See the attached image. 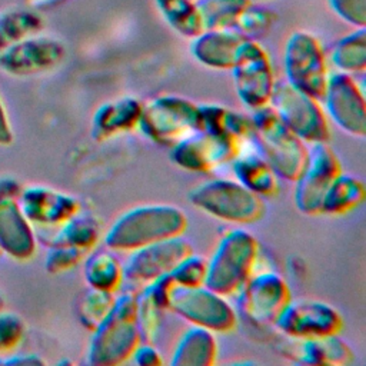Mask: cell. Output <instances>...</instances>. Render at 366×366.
Masks as SVG:
<instances>
[{
  "mask_svg": "<svg viewBox=\"0 0 366 366\" xmlns=\"http://www.w3.org/2000/svg\"><path fill=\"white\" fill-rule=\"evenodd\" d=\"M187 227L186 213L172 204H144L119 216L104 234L113 252H132L144 244L182 236Z\"/></svg>",
  "mask_w": 366,
  "mask_h": 366,
  "instance_id": "obj_1",
  "label": "cell"
},
{
  "mask_svg": "<svg viewBox=\"0 0 366 366\" xmlns=\"http://www.w3.org/2000/svg\"><path fill=\"white\" fill-rule=\"evenodd\" d=\"M140 342L136 319V292L126 290L116 296L109 315L92 332L87 363L96 366L120 365L132 357Z\"/></svg>",
  "mask_w": 366,
  "mask_h": 366,
  "instance_id": "obj_2",
  "label": "cell"
},
{
  "mask_svg": "<svg viewBox=\"0 0 366 366\" xmlns=\"http://www.w3.org/2000/svg\"><path fill=\"white\" fill-rule=\"evenodd\" d=\"M250 119L253 142L259 153L277 177L295 182L306 163L307 147L305 142L280 120L269 104L254 109Z\"/></svg>",
  "mask_w": 366,
  "mask_h": 366,
  "instance_id": "obj_3",
  "label": "cell"
},
{
  "mask_svg": "<svg viewBox=\"0 0 366 366\" xmlns=\"http://www.w3.org/2000/svg\"><path fill=\"white\" fill-rule=\"evenodd\" d=\"M257 256L259 242L252 233L243 229L227 232L207 260L204 286L223 296L237 293L253 273Z\"/></svg>",
  "mask_w": 366,
  "mask_h": 366,
  "instance_id": "obj_4",
  "label": "cell"
},
{
  "mask_svg": "<svg viewBox=\"0 0 366 366\" xmlns=\"http://www.w3.org/2000/svg\"><path fill=\"white\" fill-rule=\"evenodd\" d=\"M189 200L199 210L232 223H253L264 213L262 196L230 179L202 183L190 192Z\"/></svg>",
  "mask_w": 366,
  "mask_h": 366,
  "instance_id": "obj_5",
  "label": "cell"
},
{
  "mask_svg": "<svg viewBox=\"0 0 366 366\" xmlns=\"http://www.w3.org/2000/svg\"><path fill=\"white\" fill-rule=\"evenodd\" d=\"M137 127L147 139L172 147L200 130L199 106L180 96L153 97L143 103Z\"/></svg>",
  "mask_w": 366,
  "mask_h": 366,
  "instance_id": "obj_6",
  "label": "cell"
},
{
  "mask_svg": "<svg viewBox=\"0 0 366 366\" xmlns=\"http://www.w3.org/2000/svg\"><path fill=\"white\" fill-rule=\"evenodd\" d=\"M267 104L305 143H326L329 140V122L319 100L287 80L274 81Z\"/></svg>",
  "mask_w": 366,
  "mask_h": 366,
  "instance_id": "obj_7",
  "label": "cell"
},
{
  "mask_svg": "<svg viewBox=\"0 0 366 366\" xmlns=\"http://www.w3.org/2000/svg\"><path fill=\"white\" fill-rule=\"evenodd\" d=\"M167 310L179 315L193 326L204 327L213 333H226L234 329L237 315L226 296L200 286L172 285L166 299Z\"/></svg>",
  "mask_w": 366,
  "mask_h": 366,
  "instance_id": "obj_8",
  "label": "cell"
},
{
  "mask_svg": "<svg viewBox=\"0 0 366 366\" xmlns=\"http://www.w3.org/2000/svg\"><path fill=\"white\" fill-rule=\"evenodd\" d=\"M283 63L290 84L317 100L323 99L330 73L322 43L315 34L293 31L285 46Z\"/></svg>",
  "mask_w": 366,
  "mask_h": 366,
  "instance_id": "obj_9",
  "label": "cell"
},
{
  "mask_svg": "<svg viewBox=\"0 0 366 366\" xmlns=\"http://www.w3.org/2000/svg\"><path fill=\"white\" fill-rule=\"evenodd\" d=\"M230 70L236 94L244 106L254 110L269 103L276 80L270 57L260 43L246 39Z\"/></svg>",
  "mask_w": 366,
  "mask_h": 366,
  "instance_id": "obj_10",
  "label": "cell"
},
{
  "mask_svg": "<svg viewBox=\"0 0 366 366\" xmlns=\"http://www.w3.org/2000/svg\"><path fill=\"white\" fill-rule=\"evenodd\" d=\"M192 246L180 236L157 240L129 252L123 264V283L133 292L167 274L182 259L192 253Z\"/></svg>",
  "mask_w": 366,
  "mask_h": 366,
  "instance_id": "obj_11",
  "label": "cell"
},
{
  "mask_svg": "<svg viewBox=\"0 0 366 366\" xmlns=\"http://www.w3.org/2000/svg\"><path fill=\"white\" fill-rule=\"evenodd\" d=\"M342 172L335 152L326 143H312L306 163L295 180V204L307 216L322 213V202L333 179Z\"/></svg>",
  "mask_w": 366,
  "mask_h": 366,
  "instance_id": "obj_12",
  "label": "cell"
},
{
  "mask_svg": "<svg viewBox=\"0 0 366 366\" xmlns=\"http://www.w3.org/2000/svg\"><path fill=\"white\" fill-rule=\"evenodd\" d=\"M286 280L274 272L252 273L237 292L240 313L253 323H274L279 313L290 300Z\"/></svg>",
  "mask_w": 366,
  "mask_h": 366,
  "instance_id": "obj_13",
  "label": "cell"
},
{
  "mask_svg": "<svg viewBox=\"0 0 366 366\" xmlns=\"http://www.w3.org/2000/svg\"><path fill=\"white\" fill-rule=\"evenodd\" d=\"M273 325L289 337L305 339L337 335L343 327V320L339 312L327 303L290 299Z\"/></svg>",
  "mask_w": 366,
  "mask_h": 366,
  "instance_id": "obj_14",
  "label": "cell"
},
{
  "mask_svg": "<svg viewBox=\"0 0 366 366\" xmlns=\"http://www.w3.org/2000/svg\"><path fill=\"white\" fill-rule=\"evenodd\" d=\"M237 152L233 140L200 129L173 144L170 159L184 170L206 173L230 163Z\"/></svg>",
  "mask_w": 366,
  "mask_h": 366,
  "instance_id": "obj_15",
  "label": "cell"
},
{
  "mask_svg": "<svg viewBox=\"0 0 366 366\" xmlns=\"http://www.w3.org/2000/svg\"><path fill=\"white\" fill-rule=\"evenodd\" d=\"M332 120L342 130L355 137L366 134V107L363 89L352 74H329L323 99Z\"/></svg>",
  "mask_w": 366,
  "mask_h": 366,
  "instance_id": "obj_16",
  "label": "cell"
},
{
  "mask_svg": "<svg viewBox=\"0 0 366 366\" xmlns=\"http://www.w3.org/2000/svg\"><path fill=\"white\" fill-rule=\"evenodd\" d=\"M17 203L30 223L44 227H56L80 210L76 197L43 186L27 187Z\"/></svg>",
  "mask_w": 366,
  "mask_h": 366,
  "instance_id": "obj_17",
  "label": "cell"
},
{
  "mask_svg": "<svg viewBox=\"0 0 366 366\" xmlns=\"http://www.w3.org/2000/svg\"><path fill=\"white\" fill-rule=\"evenodd\" d=\"M64 57V47L49 37L27 39L11 44L0 56V61L13 73L27 74L53 69Z\"/></svg>",
  "mask_w": 366,
  "mask_h": 366,
  "instance_id": "obj_18",
  "label": "cell"
},
{
  "mask_svg": "<svg viewBox=\"0 0 366 366\" xmlns=\"http://www.w3.org/2000/svg\"><path fill=\"white\" fill-rule=\"evenodd\" d=\"M246 39L232 29H209L192 39V56L206 67L230 70Z\"/></svg>",
  "mask_w": 366,
  "mask_h": 366,
  "instance_id": "obj_19",
  "label": "cell"
},
{
  "mask_svg": "<svg viewBox=\"0 0 366 366\" xmlns=\"http://www.w3.org/2000/svg\"><path fill=\"white\" fill-rule=\"evenodd\" d=\"M143 103L124 96L104 102L96 110L92 120V136L97 142L112 139L137 127Z\"/></svg>",
  "mask_w": 366,
  "mask_h": 366,
  "instance_id": "obj_20",
  "label": "cell"
},
{
  "mask_svg": "<svg viewBox=\"0 0 366 366\" xmlns=\"http://www.w3.org/2000/svg\"><path fill=\"white\" fill-rule=\"evenodd\" d=\"M285 349V356L305 365L345 366L353 362V352L337 335L295 339Z\"/></svg>",
  "mask_w": 366,
  "mask_h": 366,
  "instance_id": "obj_21",
  "label": "cell"
},
{
  "mask_svg": "<svg viewBox=\"0 0 366 366\" xmlns=\"http://www.w3.org/2000/svg\"><path fill=\"white\" fill-rule=\"evenodd\" d=\"M0 249L16 259H27L36 250V237L14 197L0 199Z\"/></svg>",
  "mask_w": 366,
  "mask_h": 366,
  "instance_id": "obj_22",
  "label": "cell"
},
{
  "mask_svg": "<svg viewBox=\"0 0 366 366\" xmlns=\"http://www.w3.org/2000/svg\"><path fill=\"white\" fill-rule=\"evenodd\" d=\"M172 285L169 274H164L136 290V319L142 342H156L163 313L167 310L166 299Z\"/></svg>",
  "mask_w": 366,
  "mask_h": 366,
  "instance_id": "obj_23",
  "label": "cell"
},
{
  "mask_svg": "<svg viewBox=\"0 0 366 366\" xmlns=\"http://www.w3.org/2000/svg\"><path fill=\"white\" fill-rule=\"evenodd\" d=\"M236 180L259 196H273L277 189V174L256 149L254 142L242 144L230 162Z\"/></svg>",
  "mask_w": 366,
  "mask_h": 366,
  "instance_id": "obj_24",
  "label": "cell"
},
{
  "mask_svg": "<svg viewBox=\"0 0 366 366\" xmlns=\"http://www.w3.org/2000/svg\"><path fill=\"white\" fill-rule=\"evenodd\" d=\"M200 129L242 144L253 140L252 119L222 104H200Z\"/></svg>",
  "mask_w": 366,
  "mask_h": 366,
  "instance_id": "obj_25",
  "label": "cell"
},
{
  "mask_svg": "<svg viewBox=\"0 0 366 366\" xmlns=\"http://www.w3.org/2000/svg\"><path fill=\"white\" fill-rule=\"evenodd\" d=\"M217 355L214 333L199 326L187 329L176 343L170 365L173 366H210Z\"/></svg>",
  "mask_w": 366,
  "mask_h": 366,
  "instance_id": "obj_26",
  "label": "cell"
},
{
  "mask_svg": "<svg viewBox=\"0 0 366 366\" xmlns=\"http://www.w3.org/2000/svg\"><path fill=\"white\" fill-rule=\"evenodd\" d=\"M102 226L97 217L80 210L56 226L50 237V246H71L90 252L99 242Z\"/></svg>",
  "mask_w": 366,
  "mask_h": 366,
  "instance_id": "obj_27",
  "label": "cell"
},
{
  "mask_svg": "<svg viewBox=\"0 0 366 366\" xmlns=\"http://www.w3.org/2000/svg\"><path fill=\"white\" fill-rule=\"evenodd\" d=\"M365 199V184L360 179L340 172L325 193L322 213L343 214L357 207Z\"/></svg>",
  "mask_w": 366,
  "mask_h": 366,
  "instance_id": "obj_28",
  "label": "cell"
},
{
  "mask_svg": "<svg viewBox=\"0 0 366 366\" xmlns=\"http://www.w3.org/2000/svg\"><path fill=\"white\" fill-rule=\"evenodd\" d=\"M84 280L89 287L116 292L123 285V263L113 250H96L84 263Z\"/></svg>",
  "mask_w": 366,
  "mask_h": 366,
  "instance_id": "obj_29",
  "label": "cell"
},
{
  "mask_svg": "<svg viewBox=\"0 0 366 366\" xmlns=\"http://www.w3.org/2000/svg\"><path fill=\"white\" fill-rule=\"evenodd\" d=\"M166 23L180 36L194 39L204 27L196 0H154Z\"/></svg>",
  "mask_w": 366,
  "mask_h": 366,
  "instance_id": "obj_30",
  "label": "cell"
},
{
  "mask_svg": "<svg viewBox=\"0 0 366 366\" xmlns=\"http://www.w3.org/2000/svg\"><path fill=\"white\" fill-rule=\"evenodd\" d=\"M332 64L342 73H362L366 69V30L365 27L337 40L330 51Z\"/></svg>",
  "mask_w": 366,
  "mask_h": 366,
  "instance_id": "obj_31",
  "label": "cell"
},
{
  "mask_svg": "<svg viewBox=\"0 0 366 366\" xmlns=\"http://www.w3.org/2000/svg\"><path fill=\"white\" fill-rule=\"evenodd\" d=\"M204 30L233 29L239 14L249 4L244 0H196Z\"/></svg>",
  "mask_w": 366,
  "mask_h": 366,
  "instance_id": "obj_32",
  "label": "cell"
},
{
  "mask_svg": "<svg viewBox=\"0 0 366 366\" xmlns=\"http://www.w3.org/2000/svg\"><path fill=\"white\" fill-rule=\"evenodd\" d=\"M116 300L114 292H106L89 287L79 300V319L89 330H94L109 315Z\"/></svg>",
  "mask_w": 366,
  "mask_h": 366,
  "instance_id": "obj_33",
  "label": "cell"
},
{
  "mask_svg": "<svg viewBox=\"0 0 366 366\" xmlns=\"http://www.w3.org/2000/svg\"><path fill=\"white\" fill-rule=\"evenodd\" d=\"M276 14L257 3H249L243 11L239 14L232 30L239 33L242 37L249 40H256L264 36L274 24Z\"/></svg>",
  "mask_w": 366,
  "mask_h": 366,
  "instance_id": "obj_34",
  "label": "cell"
},
{
  "mask_svg": "<svg viewBox=\"0 0 366 366\" xmlns=\"http://www.w3.org/2000/svg\"><path fill=\"white\" fill-rule=\"evenodd\" d=\"M207 260L203 256L189 253L167 274L173 285L177 286H200L204 285Z\"/></svg>",
  "mask_w": 366,
  "mask_h": 366,
  "instance_id": "obj_35",
  "label": "cell"
},
{
  "mask_svg": "<svg viewBox=\"0 0 366 366\" xmlns=\"http://www.w3.org/2000/svg\"><path fill=\"white\" fill-rule=\"evenodd\" d=\"M87 252L71 246H50L46 256V269L50 273H60L74 267Z\"/></svg>",
  "mask_w": 366,
  "mask_h": 366,
  "instance_id": "obj_36",
  "label": "cell"
},
{
  "mask_svg": "<svg viewBox=\"0 0 366 366\" xmlns=\"http://www.w3.org/2000/svg\"><path fill=\"white\" fill-rule=\"evenodd\" d=\"M332 10L345 21L365 27L366 24V0H329Z\"/></svg>",
  "mask_w": 366,
  "mask_h": 366,
  "instance_id": "obj_37",
  "label": "cell"
},
{
  "mask_svg": "<svg viewBox=\"0 0 366 366\" xmlns=\"http://www.w3.org/2000/svg\"><path fill=\"white\" fill-rule=\"evenodd\" d=\"M23 336L21 320L10 313H0V350H7Z\"/></svg>",
  "mask_w": 366,
  "mask_h": 366,
  "instance_id": "obj_38",
  "label": "cell"
},
{
  "mask_svg": "<svg viewBox=\"0 0 366 366\" xmlns=\"http://www.w3.org/2000/svg\"><path fill=\"white\" fill-rule=\"evenodd\" d=\"M132 359L134 363L140 366H159L162 365V356L160 352L154 347V343H147V342H140L133 355Z\"/></svg>",
  "mask_w": 366,
  "mask_h": 366,
  "instance_id": "obj_39",
  "label": "cell"
},
{
  "mask_svg": "<svg viewBox=\"0 0 366 366\" xmlns=\"http://www.w3.org/2000/svg\"><path fill=\"white\" fill-rule=\"evenodd\" d=\"M11 140V130L6 117V113L3 110V106L0 103V144H7Z\"/></svg>",
  "mask_w": 366,
  "mask_h": 366,
  "instance_id": "obj_40",
  "label": "cell"
},
{
  "mask_svg": "<svg viewBox=\"0 0 366 366\" xmlns=\"http://www.w3.org/2000/svg\"><path fill=\"white\" fill-rule=\"evenodd\" d=\"M19 194V186L16 182L9 179L0 180V199L4 197H16Z\"/></svg>",
  "mask_w": 366,
  "mask_h": 366,
  "instance_id": "obj_41",
  "label": "cell"
},
{
  "mask_svg": "<svg viewBox=\"0 0 366 366\" xmlns=\"http://www.w3.org/2000/svg\"><path fill=\"white\" fill-rule=\"evenodd\" d=\"M244 1H247V3H259L262 0H244Z\"/></svg>",
  "mask_w": 366,
  "mask_h": 366,
  "instance_id": "obj_42",
  "label": "cell"
},
{
  "mask_svg": "<svg viewBox=\"0 0 366 366\" xmlns=\"http://www.w3.org/2000/svg\"><path fill=\"white\" fill-rule=\"evenodd\" d=\"M1 306H3V300L0 299V307H1Z\"/></svg>",
  "mask_w": 366,
  "mask_h": 366,
  "instance_id": "obj_43",
  "label": "cell"
},
{
  "mask_svg": "<svg viewBox=\"0 0 366 366\" xmlns=\"http://www.w3.org/2000/svg\"><path fill=\"white\" fill-rule=\"evenodd\" d=\"M0 250H1V249H0Z\"/></svg>",
  "mask_w": 366,
  "mask_h": 366,
  "instance_id": "obj_44",
  "label": "cell"
}]
</instances>
